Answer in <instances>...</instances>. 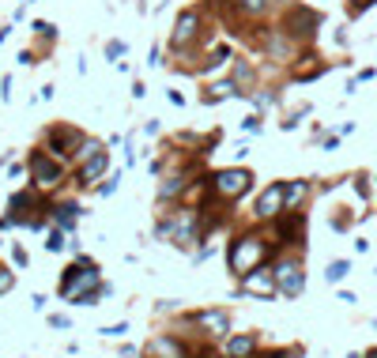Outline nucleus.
Listing matches in <instances>:
<instances>
[{
  "mask_svg": "<svg viewBox=\"0 0 377 358\" xmlns=\"http://www.w3.org/2000/svg\"><path fill=\"white\" fill-rule=\"evenodd\" d=\"M109 295V287L102 283L95 260L79 253L72 268H64V279H61V302H72V306H98V298Z\"/></svg>",
  "mask_w": 377,
  "mask_h": 358,
  "instance_id": "f257e3e1",
  "label": "nucleus"
},
{
  "mask_svg": "<svg viewBox=\"0 0 377 358\" xmlns=\"http://www.w3.org/2000/svg\"><path fill=\"white\" fill-rule=\"evenodd\" d=\"M155 238L159 242H174L178 249H197L204 242V215H200V208L174 204V211H162Z\"/></svg>",
  "mask_w": 377,
  "mask_h": 358,
  "instance_id": "f03ea898",
  "label": "nucleus"
},
{
  "mask_svg": "<svg viewBox=\"0 0 377 358\" xmlns=\"http://www.w3.org/2000/svg\"><path fill=\"white\" fill-rule=\"evenodd\" d=\"M275 245L264 238L261 231H245V234H238L234 242H231V249H226V264H231V275H249L256 272L261 264H268V256H272Z\"/></svg>",
  "mask_w": 377,
  "mask_h": 358,
  "instance_id": "7ed1b4c3",
  "label": "nucleus"
},
{
  "mask_svg": "<svg viewBox=\"0 0 377 358\" xmlns=\"http://www.w3.org/2000/svg\"><path fill=\"white\" fill-rule=\"evenodd\" d=\"M26 178H31V189H38L42 196H53V192L64 189V178H68V162L53 159L42 143H34L26 151Z\"/></svg>",
  "mask_w": 377,
  "mask_h": 358,
  "instance_id": "20e7f679",
  "label": "nucleus"
},
{
  "mask_svg": "<svg viewBox=\"0 0 377 358\" xmlns=\"http://www.w3.org/2000/svg\"><path fill=\"white\" fill-rule=\"evenodd\" d=\"M87 136L91 132H84V128L72 125V121H53V125L42 128V148L49 151L53 159H61V162H68V166H72V159H76V151L84 148Z\"/></svg>",
  "mask_w": 377,
  "mask_h": 358,
  "instance_id": "39448f33",
  "label": "nucleus"
},
{
  "mask_svg": "<svg viewBox=\"0 0 377 358\" xmlns=\"http://www.w3.org/2000/svg\"><path fill=\"white\" fill-rule=\"evenodd\" d=\"M283 26V31L291 34L294 42L306 49V45H314L317 42V34H321V12H314V8H306V4H283L279 8V20H275Z\"/></svg>",
  "mask_w": 377,
  "mask_h": 358,
  "instance_id": "423d86ee",
  "label": "nucleus"
},
{
  "mask_svg": "<svg viewBox=\"0 0 377 358\" xmlns=\"http://www.w3.org/2000/svg\"><path fill=\"white\" fill-rule=\"evenodd\" d=\"M208 181H211V196L215 200L238 204V200L253 189V170L249 166H223V170L208 173Z\"/></svg>",
  "mask_w": 377,
  "mask_h": 358,
  "instance_id": "0eeeda50",
  "label": "nucleus"
},
{
  "mask_svg": "<svg viewBox=\"0 0 377 358\" xmlns=\"http://www.w3.org/2000/svg\"><path fill=\"white\" fill-rule=\"evenodd\" d=\"M109 166H114V151L102 148L98 155H91V159H84V162H76V166H72V185L91 192L109 173Z\"/></svg>",
  "mask_w": 377,
  "mask_h": 358,
  "instance_id": "6e6552de",
  "label": "nucleus"
},
{
  "mask_svg": "<svg viewBox=\"0 0 377 358\" xmlns=\"http://www.w3.org/2000/svg\"><path fill=\"white\" fill-rule=\"evenodd\" d=\"M275 287H279V298H298L306 290V268H302L298 256H283L275 264Z\"/></svg>",
  "mask_w": 377,
  "mask_h": 358,
  "instance_id": "1a4fd4ad",
  "label": "nucleus"
},
{
  "mask_svg": "<svg viewBox=\"0 0 377 358\" xmlns=\"http://www.w3.org/2000/svg\"><path fill=\"white\" fill-rule=\"evenodd\" d=\"M325 72H328L325 57H321L314 45H306V49L294 57V64L287 68V76H291V84H314V79H321Z\"/></svg>",
  "mask_w": 377,
  "mask_h": 358,
  "instance_id": "9d476101",
  "label": "nucleus"
},
{
  "mask_svg": "<svg viewBox=\"0 0 377 358\" xmlns=\"http://www.w3.org/2000/svg\"><path fill=\"white\" fill-rule=\"evenodd\" d=\"M242 295H249V298H275L279 295V287H275V272L268 268V264H261L256 272L249 275H242Z\"/></svg>",
  "mask_w": 377,
  "mask_h": 358,
  "instance_id": "9b49d317",
  "label": "nucleus"
},
{
  "mask_svg": "<svg viewBox=\"0 0 377 358\" xmlns=\"http://www.w3.org/2000/svg\"><path fill=\"white\" fill-rule=\"evenodd\" d=\"M253 215L261 219V223H275V219L283 215V181H268V185H264V192L253 204Z\"/></svg>",
  "mask_w": 377,
  "mask_h": 358,
  "instance_id": "f8f14e48",
  "label": "nucleus"
},
{
  "mask_svg": "<svg viewBox=\"0 0 377 358\" xmlns=\"http://www.w3.org/2000/svg\"><path fill=\"white\" fill-rule=\"evenodd\" d=\"M192 325L211 339L231 336V313H226V309H200V313H192Z\"/></svg>",
  "mask_w": 377,
  "mask_h": 358,
  "instance_id": "ddd939ff",
  "label": "nucleus"
},
{
  "mask_svg": "<svg viewBox=\"0 0 377 358\" xmlns=\"http://www.w3.org/2000/svg\"><path fill=\"white\" fill-rule=\"evenodd\" d=\"M226 76L234 79V87H238V95H249V91L261 87V72H256V64L249 57H234L231 61V68H226Z\"/></svg>",
  "mask_w": 377,
  "mask_h": 358,
  "instance_id": "4468645a",
  "label": "nucleus"
},
{
  "mask_svg": "<svg viewBox=\"0 0 377 358\" xmlns=\"http://www.w3.org/2000/svg\"><path fill=\"white\" fill-rule=\"evenodd\" d=\"M231 61H234V45H231V42H219V45H211L204 57H200L197 76H215V72L231 68Z\"/></svg>",
  "mask_w": 377,
  "mask_h": 358,
  "instance_id": "2eb2a0df",
  "label": "nucleus"
},
{
  "mask_svg": "<svg viewBox=\"0 0 377 358\" xmlns=\"http://www.w3.org/2000/svg\"><path fill=\"white\" fill-rule=\"evenodd\" d=\"M197 351L185 347L178 336H155L151 343H147V358H192Z\"/></svg>",
  "mask_w": 377,
  "mask_h": 358,
  "instance_id": "dca6fc26",
  "label": "nucleus"
},
{
  "mask_svg": "<svg viewBox=\"0 0 377 358\" xmlns=\"http://www.w3.org/2000/svg\"><path fill=\"white\" fill-rule=\"evenodd\" d=\"M231 98H242V95H238V87H234V79H231V76L211 79V84L200 87V106H219V102H231Z\"/></svg>",
  "mask_w": 377,
  "mask_h": 358,
  "instance_id": "f3484780",
  "label": "nucleus"
},
{
  "mask_svg": "<svg viewBox=\"0 0 377 358\" xmlns=\"http://www.w3.org/2000/svg\"><path fill=\"white\" fill-rule=\"evenodd\" d=\"M84 215H87V211L79 208L76 200H61V204H53V208H49L53 226H61V231H68V234L79 226V219H84Z\"/></svg>",
  "mask_w": 377,
  "mask_h": 358,
  "instance_id": "a211bd4d",
  "label": "nucleus"
},
{
  "mask_svg": "<svg viewBox=\"0 0 377 358\" xmlns=\"http://www.w3.org/2000/svg\"><path fill=\"white\" fill-rule=\"evenodd\" d=\"M309 192H314V185H309L306 178H291L283 181V211H302L309 200Z\"/></svg>",
  "mask_w": 377,
  "mask_h": 358,
  "instance_id": "6ab92c4d",
  "label": "nucleus"
},
{
  "mask_svg": "<svg viewBox=\"0 0 377 358\" xmlns=\"http://www.w3.org/2000/svg\"><path fill=\"white\" fill-rule=\"evenodd\" d=\"M245 102L253 106V114H268V109H275L283 102V91L279 87H256V91L245 95Z\"/></svg>",
  "mask_w": 377,
  "mask_h": 358,
  "instance_id": "aec40b11",
  "label": "nucleus"
},
{
  "mask_svg": "<svg viewBox=\"0 0 377 358\" xmlns=\"http://www.w3.org/2000/svg\"><path fill=\"white\" fill-rule=\"evenodd\" d=\"M234 8L242 12L245 23H261V20H268V12L275 8V0H234Z\"/></svg>",
  "mask_w": 377,
  "mask_h": 358,
  "instance_id": "412c9836",
  "label": "nucleus"
},
{
  "mask_svg": "<svg viewBox=\"0 0 377 358\" xmlns=\"http://www.w3.org/2000/svg\"><path fill=\"white\" fill-rule=\"evenodd\" d=\"M226 355H231V358H253L256 355V336H234V339H226Z\"/></svg>",
  "mask_w": 377,
  "mask_h": 358,
  "instance_id": "4be33fe9",
  "label": "nucleus"
},
{
  "mask_svg": "<svg viewBox=\"0 0 377 358\" xmlns=\"http://www.w3.org/2000/svg\"><path fill=\"white\" fill-rule=\"evenodd\" d=\"M314 114V102H298L294 109H287V114H283V121H279V128L283 132H294V128H298L302 121H306V117Z\"/></svg>",
  "mask_w": 377,
  "mask_h": 358,
  "instance_id": "5701e85b",
  "label": "nucleus"
},
{
  "mask_svg": "<svg viewBox=\"0 0 377 358\" xmlns=\"http://www.w3.org/2000/svg\"><path fill=\"white\" fill-rule=\"evenodd\" d=\"M121 178H125V170H114V173H106V178H102V181H98V185H95V189H91V192H95V196H98V200H106V196H114V192H117V189H121Z\"/></svg>",
  "mask_w": 377,
  "mask_h": 358,
  "instance_id": "b1692460",
  "label": "nucleus"
},
{
  "mask_svg": "<svg viewBox=\"0 0 377 358\" xmlns=\"http://www.w3.org/2000/svg\"><path fill=\"white\" fill-rule=\"evenodd\" d=\"M61 249H68V231L49 226V234H45V253H61Z\"/></svg>",
  "mask_w": 377,
  "mask_h": 358,
  "instance_id": "393cba45",
  "label": "nucleus"
},
{
  "mask_svg": "<svg viewBox=\"0 0 377 358\" xmlns=\"http://www.w3.org/2000/svg\"><path fill=\"white\" fill-rule=\"evenodd\" d=\"M31 34H34V38H42V42L57 45V23H49V20H34L31 23Z\"/></svg>",
  "mask_w": 377,
  "mask_h": 358,
  "instance_id": "a878e982",
  "label": "nucleus"
},
{
  "mask_svg": "<svg viewBox=\"0 0 377 358\" xmlns=\"http://www.w3.org/2000/svg\"><path fill=\"white\" fill-rule=\"evenodd\" d=\"M102 53H106V61H109V64H117V61H125V57H128V45H125L121 38H109V42L102 45Z\"/></svg>",
  "mask_w": 377,
  "mask_h": 358,
  "instance_id": "bb28decb",
  "label": "nucleus"
},
{
  "mask_svg": "<svg viewBox=\"0 0 377 358\" xmlns=\"http://www.w3.org/2000/svg\"><path fill=\"white\" fill-rule=\"evenodd\" d=\"M347 272H351V264H347V260H332V264L325 268V279H328V283H344Z\"/></svg>",
  "mask_w": 377,
  "mask_h": 358,
  "instance_id": "cd10ccee",
  "label": "nucleus"
},
{
  "mask_svg": "<svg viewBox=\"0 0 377 358\" xmlns=\"http://www.w3.org/2000/svg\"><path fill=\"white\" fill-rule=\"evenodd\" d=\"M242 132L245 136H256V132H264V114H249L242 121Z\"/></svg>",
  "mask_w": 377,
  "mask_h": 358,
  "instance_id": "c85d7f7f",
  "label": "nucleus"
},
{
  "mask_svg": "<svg viewBox=\"0 0 377 358\" xmlns=\"http://www.w3.org/2000/svg\"><path fill=\"white\" fill-rule=\"evenodd\" d=\"M374 4H377V0H347V15H351V20H358V15H366Z\"/></svg>",
  "mask_w": 377,
  "mask_h": 358,
  "instance_id": "c756f323",
  "label": "nucleus"
},
{
  "mask_svg": "<svg viewBox=\"0 0 377 358\" xmlns=\"http://www.w3.org/2000/svg\"><path fill=\"white\" fill-rule=\"evenodd\" d=\"M15 61H20V68H34V64H42L38 53H34L31 45H26V49H20V57H15Z\"/></svg>",
  "mask_w": 377,
  "mask_h": 358,
  "instance_id": "7c9ffc66",
  "label": "nucleus"
},
{
  "mask_svg": "<svg viewBox=\"0 0 377 358\" xmlns=\"http://www.w3.org/2000/svg\"><path fill=\"white\" fill-rule=\"evenodd\" d=\"M317 140H321V148H325V151H336V148H339V140H344V136H339V132H328V136L321 132Z\"/></svg>",
  "mask_w": 377,
  "mask_h": 358,
  "instance_id": "2f4dec72",
  "label": "nucleus"
},
{
  "mask_svg": "<svg viewBox=\"0 0 377 358\" xmlns=\"http://www.w3.org/2000/svg\"><path fill=\"white\" fill-rule=\"evenodd\" d=\"M12 287H15V275L8 272V268H0V295H8Z\"/></svg>",
  "mask_w": 377,
  "mask_h": 358,
  "instance_id": "473e14b6",
  "label": "nucleus"
},
{
  "mask_svg": "<svg viewBox=\"0 0 377 358\" xmlns=\"http://www.w3.org/2000/svg\"><path fill=\"white\" fill-rule=\"evenodd\" d=\"M98 332H102V336H125L128 325H125V320H117V325H106V328H98Z\"/></svg>",
  "mask_w": 377,
  "mask_h": 358,
  "instance_id": "72a5a7b5",
  "label": "nucleus"
},
{
  "mask_svg": "<svg viewBox=\"0 0 377 358\" xmlns=\"http://www.w3.org/2000/svg\"><path fill=\"white\" fill-rule=\"evenodd\" d=\"M12 260L20 264V268H26V264H31V256H26V249H23V245H12Z\"/></svg>",
  "mask_w": 377,
  "mask_h": 358,
  "instance_id": "f704fd0d",
  "label": "nucleus"
},
{
  "mask_svg": "<svg viewBox=\"0 0 377 358\" xmlns=\"http://www.w3.org/2000/svg\"><path fill=\"white\" fill-rule=\"evenodd\" d=\"M72 317L68 313H49V328H68Z\"/></svg>",
  "mask_w": 377,
  "mask_h": 358,
  "instance_id": "c9c22d12",
  "label": "nucleus"
},
{
  "mask_svg": "<svg viewBox=\"0 0 377 358\" xmlns=\"http://www.w3.org/2000/svg\"><path fill=\"white\" fill-rule=\"evenodd\" d=\"M0 102H12V76L0 79Z\"/></svg>",
  "mask_w": 377,
  "mask_h": 358,
  "instance_id": "e433bc0d",
  "label": "nucleus"
},
{
  "mask_svg": "<svg viewBox=\"0 0 377 358\" xmlns=\"http://www.w3.org/2000/svg\"><path fill=\"white\" fill-rule=\"evenodd\" d=\"M147 64H151V68H162V64H167V61H162V45H151V61H147Z\"/></svg>",
  "mask_w": 377,
  "mask_h": 358,
  "instance_id": "4c0bfd02",
  "label": "nucleus"
},
{
  "mask_svg": "<svg viewBox=\"0 0 377 358\" xmlns=\"http://www.w3.org/2000/svg\"><path fill=\"white\" fill-rule=\"evenodd\" d=\"M167 102L181 109V106H185V95H181V91H174V87H170V91H167Z\"/></svg>",
  "mask_w": 377,
  "mask_h": 358,
  "instance_id": "58836bf2",
  "label": "nucleus"
},
{
  "mask_svg": "<svg viewBox=\"0 0 377 358\" xmlns=\"http://www.w3.org/2000/svg\"><path fill=\"white\" fill-rule=\"evenodd\" d=\"M355 189H358V196H370V185H366V173H358V178H355Z\"/></svg>",
  "mask_w": 377,
  "mask_h": 358,
  "instance_id": "ea45409f",
  "label": "nucleus"
},
{
  "mask_svg": "<svg viewBox=\"0 0 377 358\" xmlns=\"http://www.w3.org/2000/svg\"><path fill=\"white\" fill-rule=\"evenodd\" d=\"M53 95H57V87H53V84H45V87H38V102H49Z\"/></svg>",
  "mask_w": 377,
  "mask_h": 358,
  "instance_id": "a19ab883",
  "label": "nucleus"
},
{
  "mask_svg": "<svg viewBox=\"0 0 377 358\" xmlns=\"http://www.w3.org/2000/svg\"><path fill=\"white\" fill-rule=\"evenodd\" d=\"M159 132H162V125H159V121H155V117H151V121L144 125V136H159Z\"/></svg>",
  "mask_w": 377,
  "mask_h": 358,
  "instance_id": "79ce46f5",
  "label": "nucleus"
},
{
  "mask_svg": "<svg viewBox=\"0 0 377 358\" xmlns=\"http://www.w3.org/2000/svg\"><path fill=\"white\" fill-rule=\"evenodd\" d=\"M132 98H147V84H144V79H136V84H132Z\"/></svg>",
  "mask_w": 377,
  "mask_h": 358,
  "instance_id": "37998d69",
  "label": "nucleus"
},
{
  "mask_svg": "<svg viewBox=\"0 0 377 358\" xmlns=\"http://www.w3.org/2000/svg\"><path fill=\"white\" fill-rule=\"evenodd\" d=\"M261 358H298V351H268V355H261Z\"/></svg>",
  "mask_w": 377,
  "mask_h": 358,
  "instance_id": "c03bdc74",
  "label": "nucleus"
},
{
  "mask_svg": "<svg viewBox=\"0 0 377 358\" xmlns=\"http://www.w3.org/2000/svg\"><path fill=\"white\" fill-rule=\"evenodd\" d=\"M374 76H377V72H374V68H362V72H358V76H355V79H358V84H370V79H374Z\"/></svg>",
  "mask_w": 377,
  "mask_h": 358,
  "instance_id": "a18cd8bd",
  "label": "nucleus"
},
{
  "mask_svg": "<svg viewBox=\"0 0 377 358\" xmlns=\"http://www.w3.org/2000/svg\"><path fill=\"white\" fill-rule=\"evenodd\" d=\"M23 8H26V4H15V12H12V23H23V20H26V12H23Z\"/></svg>",
  "mask_w": 377,
  "mask_h": 358,
  "instance_id": "49530a36",
  "label": "nucleus"
},
{
  "mask_svg": "<svg viewBox=\"0 0 377 358\" xmlns=\"http://www.w3.org/2000/svg\"><path fill=\"white\" fill-rule=\"evenodd\" d=\"M45 302H49L45 295H34V298H31V306H34V309H38V313H42V309H45Z\"/></svg>",
  "mask_w": 377,
  "mask_h": 358,
  "instance_id": "de8ad7c7",
  "label": "nucleus"
},
{
  "mask_svg": "<svg viewBox=\"0 0 377 358\" xmlns=\"http://www.w3.org/2000/svg\"><path fill=\"white\" fill-rule=\"evenodd\" d=\"M339 302H344V306H355V302H358V298L351 295V290H339Z\"/></svg>",
  "mask_w": 377,
  "mask_h": 358,
  "instance_id": "09e8293b",
  "label": "nucleus"
},
{
  "mask_svg": "<svg viewBox=\"0 0 377 358\" xmlns=\"http://www.w3.org/2000/svg\"><path fill=\"white\" fill-rule=\"evenodd\" d=\"M336 45H347V26H336Z\"/></svg>",
  "mask_w": 377,
  "mask_h": 358,
  "instance_id": "8fccbe9b",
  "label": "nucleus"
},
{
  "mask_svg": "<svg viewBox=\"0 0 377 358\" xmlns=\"http://www.w3.org/2000/svg\"><path fill=\"white\" fill-rule=\"evenodd\" d=\"M15 23H0V42H8V34H12Z\"/></svg>",
  "mask_w": 377,
  "mask_h": 358,
  "instance_id": "3c124183",
  "label": "nucleus"
},
{
  "mask_svg": "<svg viewBox=\"0 0 377 358\" xmlns=\"http://www.w3.org/2000/svg\"><path fill=\"white\" fill-rule=\"evenodd\" d=\"M15 4H38V0H15Z\"/></svg>",
  "mask_w": 377,
  "mask_h": 358,
  "instance_id": "603ef678",
  "label": "nucleus"
},
{
  "mask_svg": "<svg viewBox=\"0 0 377 358\" xmlns=\"http://www.w3.org/2000/svg\"><path fill=\"white\" fill-rule=\"evenodd\" d=\"M370 328H374V332H377V320H370Z\"/></svg>",
  "mask_w": 377,
  "mask_h": 358,
  "instance_id": "864d4df0",
  "label": "nucleus"
},
{
  "mask_svg": "<svg viewBox=\"0 0 377 358\" xmlns=\"http://www.w3.org/2000/svg\"><path fill=\"white\" fill-rule=\"evenodd\" d=\"M366 358H377V351H370V355H366Z\"/></svg>",
  "mask_w": 377,
  "mask_h": 358,
  "instance_id": "5fc2aeb1",
  "label": "nucleus"
},
{
  "mask_svg": "<svg viewBox=\"0 0 377 358\" xmlns=\"http://www.w3.org/2000/svg\"><path fill=\"white\" fill-rule=\"evenodd\" d=\"M374 181H377V173H374Z\"/></svg>",
  "mask_w": 377,
  "mask_h": 358,
  "instance_id": "6e6d98bb",
  "label": "nucleus"
}]
</instances>
